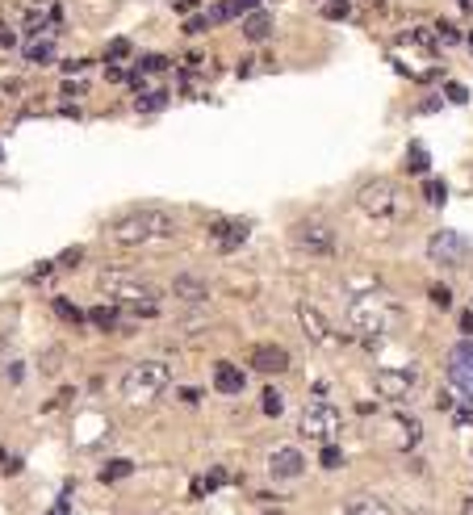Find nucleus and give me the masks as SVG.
Listing matches in <instances>:
<instances>
[{"instance_id": "f257e3e1", "label": "nucleus", "mask_w": 473, "mask_h": 515, "mask_svg": "<svg viewBox=\"0 0 473 515\" xmlns=\"http://www.w3.org/2000/svg\"><path fill=\"white\" fill-rule=\"evenodd\" d=\"M96 289L109 302H117L122 310H130V314H143V319L159 314V289L147 277H134V273H122V268H105L96 277Z\"/></svg>"}, {"instance_id": "f03ea898", "label": "nucleus", "mask_w": 473, "mask_h": 515, "mask_svg": "<svg viewBox=\"0 0 473 515\" xmlns=\"http://www.w3.org/2000/svg\"><path fill=\"white\" fill-rule=\"evenodd\" d=\"M172 235H176V218H172L168 210H155V205H147V210H130L126 218H117V222L109 226V239H113L117 247L168 243Z\"/></svg>"}, {"instance_id": "7ed1b4c3", "label": "nucleus", "mask_w": 473, "mask_h": 515, "mask_svg": "<svg viewBox=\"0 0 473 515\" xmlns=\"http://www.w3.org/2000/svg\"><path fill=\"white\" fill-rule=\"evenodd\" d=\"M172 386V365L168 361H138L122 377V398L126 402H155Z\"/></svg>"}, {"instance_id": "20e7f679", "label": "nucleus", "mask_w": 473, "mask_h": 515, "mask_svg": "<svg viewBox=\"0 0 473 515\" xmlns=\"http://www.w3.org/2000/svg\"><path fill=\"white\" fill-rule=\"evenodd\" d=\"M340 428H344V415H340V407L327 402V398H310V402L302 407V415H298V432H302L306 440H319V444H331V440L340 436Z\"/></svg>"}, {"instance_id": "39448f33", "label": "nucleus", "mask_w": 473, "mask_h": 515, "mask_svg": "<svg viewBox=\"0 0 473 515\" xmlns=\"http://www.w3.org/2000/svg\"><path fill=\"white\" fill-rule=\"evenodd\" d=\"M348 323H352L361 335L381 340V335L394 327V310H390L377 293H356V298H352V306H348Z\"/></svg>"}, {"instance_id": "423d86ee", "label": "nucleus", "mask_w": 473, "mask_h": 515, "mask_svg": "<svg viewBox=\"0 0 473 515\" xmlns=\"http://www.w3.org/2000/svg\"><path fill=\"white\" fill-rule=\"evenodd\" d=\"M289 239H293V247L306 252V256H335V247H340L335 231H331L327 222H319V218H302V222L289 231Z\"/></svg>"}, {"instance_id": "0eeeda50", "label": "nucleus", "mask_w": 473, "mask_h": 515, "mask_svg": "<svg viewBox=\"0 0 473 515\" xmlns=\"http://www.w3.org/2000/svg\"><path fill=\"white\" fill-rule=\"evenodd\" d=\"M470 252H473V243L461 231H436L428 239V260L432 264H444V268H461L470 260Z\"/></svg>"}, {"instance_id": "6e6552de", "label": "nucleus", "mask_w": 473, "mask_h": 515, "mask_svg": "<svg viewBox=\"0 0 473 515\" xmlns=\"http://www.w3.org/2000/svg\"><path fill=\"white\" fill-rule=\"evenodd\" d=\"M356 205H361L369 218H394V214L402 210V201H398V189H394L390 180H369V184H361V193H356Z\"/></svg>"}, {"instance_id": "1a4fd4ad", "label": "nucleus", "mask_w": 473, "mask_h": 515, "mask_svg": "<svg viewBox=\"0 0 473 515\" xmlns=\"http://www.w3.org/2000/svg\"><path fill=\"white\" fill-rule=\"evenodd\" d=\"M449 382L461 390L465 402H473V340H461L449 352Z\"/></svg>"}, {"instance_id": "9d476101", "label": "nucleus", "mask_w": 473, "mask_h": 515, "mask_svg": "<svg viewBox=\"0 0 473 515\" xmlns=\"http://www.w3.org/2000/svg\"><path fill=\"white\" fill-rule=\"evenodd\" d=\"M298 323H302V331H306L310 344H319V348H331V344H335V331H331L327 314H323L314 302H298Z\"/></svg>"}, {"instance_id": "9b49d317", "label": "nucleus", "mask_w": 473, "mask_h": 515, "mask_svg": "<svg viewBox=\"0 0 473 515\" xmlns=\"http://www.w3.org/2000/svg\"><path fill=\"white\" fill-rule=\"evenodd\" d=\"M268 474H272L277 482H293V478H302V474H306V453H302V449H293V444L272 449V453H268Z\"/></svg>"}, {"instance_id": "f8f14e48", "label": "nucleus", "mask_w": 473, "mask_h": 515, "mask_svg": "<svg viewBox=\"0 0 473 515\" xmlns=\"http://www.w3.org/2000/svg\"><path fill=\"white\" fill-rule=\"evenodd\" d=\"M415 386H419V373L415 369H377V390L386 394V398H411L415 394Z\"/></svg>"}, {"instance_id": "ddd939ff", "label": "nucleus", "mask_w": 473, "mask_h": 515, "mask_svg": "<svg viewBox=\"0 0 473 515\" xmlns=\"http://www.w3.org/2000/svg\"><path fill=\"white\" fill-rule=\"evenodd\" d=\"M252 369L264 373V377H277V373L289 369V352L281 344H256L252 348Z\"/></svg>"}, {"instance_id": "4468645a", "label": "nucleus", "mask_w": 473, "mask_h": 515, "mask_svg": "<svg viewBox=\"0 0 473 515\" xmlns=\"http://www.w3.org/2000/svg\"><path fill=\"white\" fill-rule=\"evenodd\" d=\"M210 235H214V243H218L222 252H235V247L252 235V226H247L243 218H222V222H214V226H210Z\"/></svg>"}, {"instance_id": "2eb2a0df", "label": "nucleus", "mask_w": 473, "mask_h": 515, "mask_svg": "<svg viewBox=\"0 0 473 515\" xmlns=\"http://www.w3.org/2000/svg\"><path fill=\"white\" fill-rule=\"evenodd\" d=\"M214 386H218V394L235 398V394L247 390V373H243L239 365H231V361H218V365H214Z\"/></svg>"}, {"instance_id": "dca6fc26", "label": "nucleus", "mask_w": 473, "mask_h": 515, "mask_svg": "<svg viewBox=\"0 0 473 515\" xmlns=\"http://www.w3.org/2000/svg\"><path fill=\"white\" fill-rule=\"evenodd\" d=\"M172 298H180V302H205L210 298V285L201 277H193V273H180V277H172Z\"/></svg>"}, {"instance_id": "f3484780", "label": "nucleus", "mask_w": 473, "mask_h": 515, "mask_svg": "<svg viewBox=\"0 0 473 515\" xmlns=\"http://www.w3.org/2000/svg\"><path fill=\"white\" fill-rule=\"evenodd\" d=\"M243 38H247V42H264V38H272V17H268L264 8H252V13L243 17Z\"/></svg>"}, {"instance_id": "a211bd4d", "label": "nucleus", "mask_w": 473, "mask_h": 515, "mask_svg": "<svg viewBox=\"0 0 473 515\" xmlns=\"http://www.w3.org/2000/svg\"><path fill=\"white\" fill-rule=\"evenodd\" d=\"M344 515H394V507L381 495H356V499H348Z\"/></svg>"}, {"instance_id": "6ab92c4d", "label": "nucleus", "mask_w": 473, "mask_h": 515, "mask_svg": "<svg viewBox=\"0 0 473 515\" xmlns=\"http://www.w3.org/2000/svg\"><path fill=\"white\" fill-rule=\"evenodd\" d=\"M88 323H92V327H101V331H117V327H122V310H113V306H96V310H88Z\"/></svg>"}, {"instance_id": "aec40b11", "label": "nucleus", "mask_w": 473, "mask_h": 515, "mask_svg": "<svg viewBox=\"0 0 473 515\" xmlns=\"http://www.w3.org/2000/svg\"><path fill=\"white\" fill-rule=\"evenodd\" d=\"M134 474V461H126V457H113V461H105L101 465V482H122V478H130Z\"/></svg>"}, {"instance_id": "412c9836", "label": "nucleus", "mask_w": 473, "mask_h": 515, "mask_svg": "<svg viewBox=\"0 0 473 515\" xmlns=\"http://www.w3.org/2000/svg\"><path fill=\"white\" fill-rule=\"evenodd\" d=\"M25 59H29V63H38V67L54 63V46H50V38H38V42H29V46H25Z\"/></svg>"}, {"instance_id": "4be33fe9", "label": "nucleus", "mask_w": 473, "mask_h": 515, "mask_svg": "<svg viewBox=\"0 0 473 515\" xmlns=\"http://www.w3.org/2000/svg\"><path fill=\"white\" fill-rule=\"evenodd\" d=\"M423 197H428V205H444L449 201V184L444 180H428L423 184Z\"/></svg>"}, {"instance_id": "5701e85b", "label": "nucleus", "mask_w": 473, "mask_h": 515, "mask_svg": "<svg viewBox=\"0 0 473 515\" xmlns=\"http://www.w3.org/2000/svg\"><path fill=\"white\" fill-rule=\"evenodd\" d=\"M134 105H138V113H155V109L168 105V92H147V96H138Z\"/></svg>"}, {"instance_id": "b1692460", "label": "nucleus", "mask_w": 473, "mask_h": 515, "mask_svg": "<svg viewBox=\"0 0 473 515\" xmlns=\"http://www.w3.org/2000/svg\"><path fill=\"white\" fill-rule=\"evenodd\" d=\"M260 407H264V415H272V419H277V415L285 411V398H281V390H272V386H268V390H264V402H260Z\"/></svg>"}, {"instance_id": "393cba45", "label": "nucleus", "mask_w": 473, "mask_h": 515, "mask_svg": "<svg viewBox=\"0 0 473 515\" xmlns=\"http://www.w3.org/2000/svg\"><path fill=\"white\" fill-rule=\"evenodd\" d=\"M54 314H59V319H67V323H84V319H88L84 310H75V306H71V302H63V298H54Z\"/></svg>"}, {"instance_id": "a878e982", "label": "nucleus", "mask_w": 473, "mask_h": 515, "mask_svg": "<svg viewBox=\"0 0 473 515\" xmlns=\"http://www.w3.org/2000/svg\"><path fill=\"white\" fill-rule=\"evenodd\" d=\"M428 298H432V306H440V310H449V306H453V289H449V285H432V289H428Z\"/></svg>"}, {"instance_id": "bb28decb", "label": "nucleus", "mask_w": 473, "mask_h": 515, "mask_svg": "<svg viewBox=\"0 0 473 515\" xmlns=\"http://www.w3.org/2000/svg\"><path fill=\"white\" fill-rule=\"evenodd\" d=\"M323 470H340L344 465V449H335V444H323Z\"/></svg>"}, {"instance_id": "cd10ccee", "label": "nucleus", "mask_w": 473, "mask_h": 515, "mask_svg": "<svg viewBox=\"0 0 473 515\" xmlns=\"http://www.w3.org/2000/svg\"><path fill=\"white\" fill-rule=\"evenodd\" d=\"M126 55H130V42H126V38H113V42L105 46V59H113V63H122Z\"/></svg>"}, {"instance_id": "c85d7f7f", "label": "nucleus", "mask_w": 473, "mask_h": 515, "mask_svg": "<svg viewBox=\"0 0 473 515\" xmlns=\"http://www.w3.org/2000/svg\"><path fill=\"white\" fill-rule=\"evenodd\" d=\"M407 168H411V172H428V151H423L419 143H411V159H407Z\"/></svg>"}, {"instance_id": "c756f323", "label": "nucleus", "mask_w": 473, "mask_h": 515, "mask_svg": "<svg viewBox=\"0 0 473 515\" xmlns=\"http://www.w3.org/2000/svg\"><path fill=\"white\" fill-rule=\"evenodd\" d=\"M323 13H327L331 21H340V17H348V13H352V4H348V0H327V4H323Z\"/></svg>"}, {"instance_id": "7c9ffc66", "label": "nucleus", "mask_w": 473, "mask_h": 515, "mask_svg": "<svg viewBox=\"0 0 473 515\" xmlns=\"http://www.w3.org/2000/svg\"><path fill=\"white\" fill-rule=\"evenodd\" d=\"M138 67H143V71H168V59H163V55H143Z\"/></svg>"}, {"instance_id": "2f4dec72", "label": "nucleus", "mask_w": 473, "mask_h": 515, "mask_svg": "<svg viewBox=\"0 0 473 515\" xmlns=\"http://www.w3.org/2000/svg\"><path fill=\"white\" fill-rule=\"evenodd\" d=\"M80 260H84V247H71V252H63V256H59V264H63V268H75Z\"/></svg>"}, {"instance_id": "473e14b6", "label": "nucleus", "mask_w": 473, "mask_h": 515, "mask_svg": "<svg viewBox=\"0 0 473 515\" xmlns=\"http://www.w3.org/2000/svg\"><path fill=\"white\" fill-rule=\"evenodd\" d=\"M201 29H210L205 13H201V17H193V21H184V34H201Z\"/></svg>"}, {"instance_id": "72a5a7b5", "label": "nucleus", "mask_w": 473, "mask_h": 515, "mask_svg": "<svg viewBox=\"0 0 473 515\" xmlns=\"http://www.w3.org/2000/svg\"><path fill=\"white\" fill-rule=\"evenodd\" d=\"M444 92H449V101H453V105H465V88H461V84H449Z\"/></svg>"}, {"instance_id": "f704fd0d", "label": "nucleus", "mask_w": 473, "mask_h": 515, "mask_svg": "<svg viewBox=\"0 0 473 515\" xmlns=\"http://www.w3.org/2000/svg\"><path fill=\"white\" fill-rule=\"evenodd\" d=\"M59 356H63L59 348H54V352H46V361H42V369H46V373H59Z\"/></svg>"}, {"instance_id": "c9c22d12", "label": "nucleus", "mask_w": 473, "mask_h": 515, "mask_svg": "<svg viewBox=\"0 0 473 515\" xmlns=\"http://www.w3.org/2000/svg\"><path fill=\"white\" fill-rule=\"evenodd\" d=\"M453 419H457L461 428H473V411H470V407H461V411H453Z\"/></svg>"}, {"instance_id": "e433bc0d", "label": "nucleus", "mask_w": 473, "mask_h": 515, "mask_svg": "<svg viewBox=\"0 0 473 515\" xmlns=\"http://www.w3.org/2000/svg\"><path fill=\"white\" fill-rule=\"evenodd\" d=\"M461 335H465V340H473V310H465V314H461Z\"/></svg>"}, {"instance_id": "4c0bfd02", "label": "nucleus", "mask_w": 473, "mask_h": 515, "mask_svg": "<svg viewBox=\"0 0 473 515\" xmlns=\"http://www.w3.org/2000/svg\"><path fill=\"white\" fill-rule=\"evenodd\" d=\"M436 407H440V411H453V394L440 390V394H436Z\"/></svg>"}, {"instance_id": "58836bf2", "label": "nucleus", "mask_w": 473, "mask_h": 515, "mask_svg": "<svg viewBox=\"0 0 473 515\" xmlns=\"http://www.w3.org/2000/svg\"><path fill=\"white\" fill-rule=\"evenodd\" d=\"M440 42H457V29L453 25H440Z\"/></svg>"}, {"instance_id": "ea45409f", "label": "nucleus", "mask_w": 473, "mask_h": 515, "mask_svg": "<svg viewBox=\"0 0 473 515\" xmlns=\"http://www.w3.org/2000/svg\"><path fill=\"white\" fill-rule=\"evenodd\" d=\"M46 515H67V495L59 499V507H50V512H46Z\"/></svg>"}, {"instance_id": "a19ab883", "label": "nucleus", "mask_w": 473, "mask_h": 515, "mask_svg": "<svg viewBox=\"0 0 473 515\" xmlns=\"http://www.w3.org/2000/svg\"><path fill=\"white\" fill-rule=\"evenodd\" d=\"M461 515H473V495L465 499V503H461Z\"/></svg>"}, {"instance_id": "79ce46f5", "label": "nucleus", "mask_w": 473, "mask_h": 515, "mask_svg": "<svg viewBox=\"0 0 473 515\" xmlns=\"http://www.w3.org/2000/svg\"><path fill=\"white\" fill-rule=\"evenodd\" d=\"M264 515H285V512H264Z\"/></svg>"}, {"instance_id": "37998d69", "label": "nucleus", "mask_w": 473, "mask_h": 515, "mask_svg": "<svg viewBox=\"0 0 473 515\" xmlns=\"http://www.w3.org/2000/svg\"><path fill=\"white\" fill-rule=\"evenodd\" d=\"M0 465H4V449H0Z\"/></svg>"}, {"instance_id": "c03bdc74", "label": "nucleus", "mask_w": 473, "mask_h": 515, "mask_svg": "<svg viewBox=\"0 0 473 515\" xmlns=\"http://www.w3.org/2000/svg\"><path fill=\"white\" fill-rule=\"evenodd\" d=\"M470 46H473V38H470Z\"/></svg>"}]
</instances>
